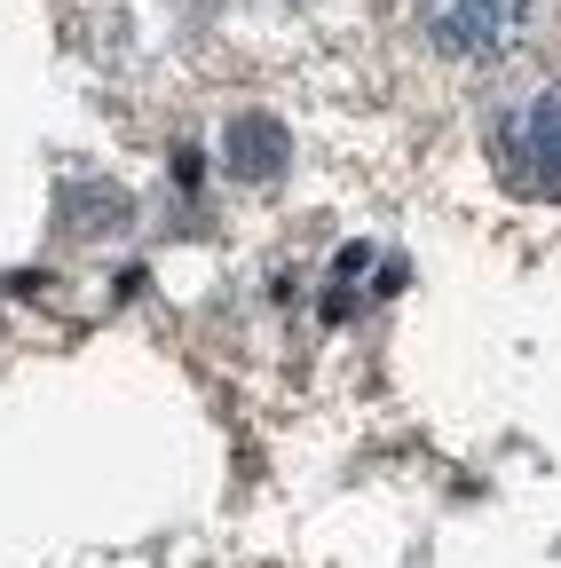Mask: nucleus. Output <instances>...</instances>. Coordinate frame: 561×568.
<instances>
[{
  "label": "nucleus",
  "instance_id": "obj_1",
  "mask_svg": "<svg viewBox=\"0 0 561 568\" xmlns=\"http://www.w3.org/2000/svg\"><path fill=\"white\" fill-rule=\"evenodd\" d=\"M419 32L459 63H490L530 32V0H411Z\"/></svg>",
  "mask_w": 561,
  "mask_h": 568
},
{
  "label": "nucleus",
  "instance_id": "obj_2",
  "mask_svg": "<svg viewBox=\"0 0 561 568\" xmlns=\"http://www.w3.org/2000/svg\"><path fill=\"white\" fill-rule=\"evenodd\" d=\"M507 166H514L530 190H553V197H561V88L530 95V103L507 119Z\"/></svg>",
  "mask_w": 561,
  "mask_h": 568
},
{
  "label": "nucleus",
  "instance_id": "obj_3",
  "mask_svg": "<svg viewBox=\"0 0 561 568\" xmlns=\"http://www.w3.org/2000/svg\"><path fill=\"white\" fill-rule=\"evenodd\" d=\"M285 159H293V134L277 126L269 111L230 119V134H222V166H230L238 182H277V174H285Z\"/></svg>",
  "mask_w": 561,
  "mask_h": 568
}]
</instances>
